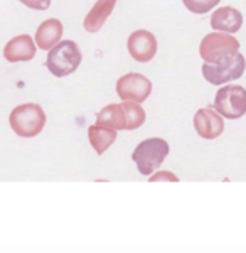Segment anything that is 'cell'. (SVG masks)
Returning a JSON list of instances; mask_svg holds the SVG:
<instances>
[{"label": "cell", "mask_w": 246, "mask_h": 253, "mask_svg": "<svg viewBox=\"0 0 246 253\" xmlns=\"http://www.w3.org/2000/svg\"><path fill=\"white\" fill-rule=\"evenodd\" d=\"M240 52V41L228 32L214 31L204 36L199 44V54L204 63L219 64L235 58Z\"/></svg>", "instance_id": "6da1fadb"}, {"label": "cell", "mask_w": 246, "mask_h": 253, "mask_svg": "<svg viewBox=\"0 0 246 253\" xmlns=\"http://www.w3.org/2000/svg\"><path fill=\"white\" fill-rule=\"evenodd\" d=\"M10 128L19 137L32 138L42 132L46 125V113L36 103H24L15 107L9 117Z\"/></svg>", "instance_id": "7a4b0ae2"}, {"label": "cell", "mask_w": 246, "mask_h": 253, "mask_svg": "<svg viewBox=\"0 0 246 253\" xmlns=\"http://www.w3.org/2000/svg\"><path fill=\"white\" fill-rule=\"evenodd\" d=\"M169 150L170 147L164 138L161 137L147 138V140L140 142V144L135 147L132 159L135 164H137L138 172L142 175H152L162 166L165 157L169 156Z\"/></svg>", "instance_id": "3957f363"}, {"label": "cell", "mask_w": 246, "mask_h": 253, "mask_svg": "<svg viewBox=\"0 0 246 253\" xmlns=\"http://www.w3.org/2000/svg\"><path fill=\"white\" fill-rule=\"evenodd\" d=\"M81 59L83 56L75 41H63L49 51L46 66L57 78H64L80 68Z\"/></svg>", "instance_id": "277c9868"}, {"label": "cell", "mask_w": 246, "mask_h": 253, "mask_svg": "<svg viewBox=\"0 0 246 253\" xmlns=\"http://www.w3.org/2000/svg\"><path fill=\"white\" fill-rule=\"evenodd\" d=\"M216 112L224 118L238 120L246 115V89L240 84H229L218 89L212 103Z\"/></svg>", "instance_id": "5b68a950"}, {"label": "cell", "mask_w": 246, "mask_h": 253, "mask_svg": "<svg viewBox=\"0 0 246 253\" xmlns=\"http://www.w3.org/2000/svg\"><path fill=\"white\" fill-rule=\"evenodd\" d=\"M245 69H246V59L241 52H238L235 58L224 61V63H219V64L204 63L203 76L209 84L219 86V84H226L229 81L241 78Z\"/></svg>", "instance_id": "8992f818"}, {"label": "cell", "mask_w": 246, "mask_h": 253, "mask_svg": "<svg viewBox=\"0 0 246 253\" xmlns=\"http://www.w3.org/2000/svg\"><path fill=\"white\" fill-rule=\"evenodd\" d=\"M152 93V81L140 73H128L117 81V95L123 101L143 103Z\"/></svg>", "instance_id": "52a82bcc"}, {"label": "cell", "mask_w": 246, "mask_h": 253, "mask_svg": "<svg viewBox=\"0 0 246 253\" xmlns=\"http://www.w3.org/2000/svg\"><path fill=\"white\" fill-rule=\"evenodd\" d=\"M130 56L138 63H149L157 54V39L150 31L138 29L132 32L126 41Z\"/></svg>", "instance_id": "ba28073f"}, {"label": "cell", "mask_w": 246, "mask_h": 253, "mask_svg": "<svg viewBox=\"0 0 246 253\" xmlns=\"http://www.w3.org/2000/svg\"><path fill=\"white\" fill-rule=\"evenodd\" d=\"M219 112H216L214 107L199 108L194 115V130L201 138L214 140L224 132V120Z\"/></svg>", "instance_id": "9c48e42d"}, {"label": "cell", "mask_w": 246, "mask_h": 253, "mask_svg": "<svg viewBox=\"0 0 246 253\" xmlns=\"http://www.w3.org/2000/svg\"><path fill=\"white\" fill-rule=\"evenodd\" d=\"M243 26V14L231 5L219 7L211 15V27L219 32L236 34Z\"/></svg>", "instance_id": "30bf717a"}, {"label": "cell", "mask_w": 246, "mask_h": 253, "mask_svg": "<svg viewBox=\"0 0 246 253\" xmlns=\"http://www.w3.org/2000/svg\"><path fill=\"white\" fill-rule=\"evenodd\" d=\"M36 56V44L31 36L22 34L10 39L3 47V58L9 63H20V61H31Z\"/></svg>", "instance_id": "8fae6325"}, {"label": "cell", "mask_w": 246, "mask_h": 253, "mask_svg": "<svg viewBox=\"0 0 246 253\" xmlns=\"http://www.w3.org/2000/svg\"><path fill=\"white\" fill-rule=\"evenodd\" d=\"M115 5H117V0H96L93 9L84 17V31L89 32V34H95V32L100 31L105 26L106 19L112 15Z\"/></svg>", "instance_id": "7c38bea8"}, {"label": "cell", "mask_w": 246, "mask_h": 253, "mask_svg": "<svg viewBox=\"0 0 246 253\" xmlns=\"http://www.w3.org/2000/svg\"><path fill=\"white\" fill-rule=\"evenodd\" d=\"M61 36H63V24L57 19H47L38 27L34 41L39 49L51 51L61 41Z\"/></svg>", "instance_id": "4fadbf2b"}, {"label": "cell", "mask_w": 246, "mask_h": 253, "mask_svg": "<svg viewBox=\"0 0 246 253\" xmlns=\"http://www.w3.org/2000/svg\"><path fill=\"white\" fill-rule=\"evenodd\" d=\"M88 138L98 156H103L106 150L112 147L113 142L117 140V130L95 124L88 128Z\"/></svg>", "instance_id": "5bb4252c"}, {"label": "cell", "mask_w": 246, "mask_h": 253, "mask_svg": "<svg viewBox=\"0 0 246 253\" xmlns=\"http://www.w3.org/2000/svg\"><path fill=\"white\" fill-rule=\"evenodd\" d=\"M96 124L115 130H126V113L123 105H108L96 113Z\"/></svg>", "instance_id": "9a60e30c"}, {"label": "cell", "mask_w": 246, "mask_h": 253, "mask_svg": "<svg viewBox=\"0 0 246 253\" xmlns=\"http://www.w3.org/2000/svg\"><path fill=\"white\" fill-rule=\"evenodd\" d=\"M123 108L126 113V130H137L145 122V110L140 107V103L135 101H123Z\"/></svg>", "instance_id": "2e32d148"}, {"label": "cell", "mask_w": 246, "mask_h": 253, "mask_svg": "<svg viewBox=\"0 0 246 253\" xmlns=\"http://www.w3.org/2000/svg\"><path fill=\"white\" fill-rule=\"evenodd\" d=\"M221 0H182L184 7L192 14H207L209 10L216 9Z\"/></svg>", "instance_id": "e0dca14e"}, {"label": "cell", "mask_w": 246, "mask_h": 253, "mask_svg": "<svg viewBox=\"0 0 246 253\" xmlns=\"http://www.w3.org/2000/svg\"><path fill=\"white\" fill-rule=\"evenodd\" d=\"M159 181H170V182H177L179 177L175 174H172L170 170H157L155 174L150 175V182H159Z\"/></svg>", "instance_id": "ac0fdd59"}, {"label": "cell", "mask_w": 246, "mask_h": 253, "mask_svg": "<svg viewBox=\"0 0 246 253\" xmlns=\"http://www.w3.org/2000/svg\"><path fill=\"white\" fill-rule=\"evenodd\" d=\"M19 2L34 10H47L51 7V0H19Z\"/></svg>", "instance_id": "d6986e66"}]
</instances>
